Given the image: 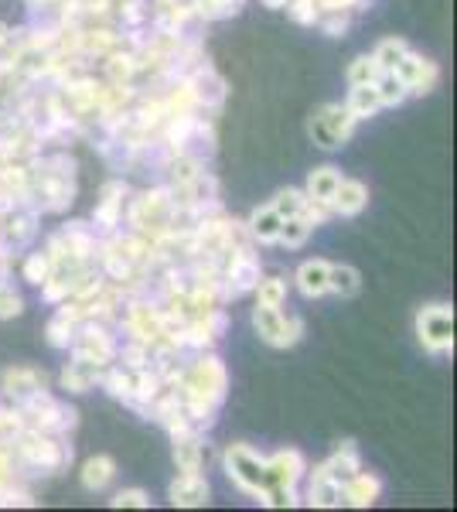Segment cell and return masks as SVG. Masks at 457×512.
Instances as JSON below:
<instances>
[{
    "label": "cell",
    "mask_w": 457,
    "mask_h": 512,
    "mask_svg": "<svg viewBox=\"0 0 457 512\" xmlns=\"http://www.w3.org/2000/svg\"><path fill=\"white\" fill-rule=\"evenodd\" d=\"M253 325H256V332H260L263 342L277 345V349H287V345H294L297 338H301V332H304V321L301 318H297V315L284 318V315H280V308H267V304H260V308H256Z\"/></svg>",
    "instance_id": "6da1fadb"
},
{
    "label": "cell",
    "mask_w": 457,
    "mask_h": 512,
    "mask_svg": "<svg viewBox=\"0 0 457 512\" xmlns=\"http://www.w3.org/2000/svg\"><path fill=\"white\" fill-rule=\"evenodd\" d=\"M352 123H355V117L348 110H342V106H324L318 117L311 120L314 144H321L324 151H331V147H338L348 134H352Z\"/></svg>",
    "instance_id": "7a4b0ae2"
},
{
    "label": "cell",
    "mask_w": 457,
    "mask_h": 512,
    "mask_svg": "<svg viewBox=\"0 0 457 512\" xmlns=\"http://www.w3.org/2000/svg\"><path fill=\"white\" fill-rule=\"evenodd\" d=\"M226 468L246 492H263V489H267V461H260L249 448H232L226 454Z\"/></svg>",
    "instance_id": "3957f363"
},
{
    "label": "cell",
    "mask_w": 457,
    "mask_h": 512,
    "mask_svg": "<svg viewBox=\"0 0 457 512\" xmlns=\"http://www.w3.org/2000/svg\"><path fill=\"white\" fill-rule=\"evenodd\" d=\"M417 328H420V342L427 345V349L437 352V349H447V345H451L454 318H451V311H447L444 304H434V308H427L417 318Z\"/></svg>",
    "instance_id": "277c9868"
},
{
    "label": "cell",
    "mask_w": 457,
    "mask_h": 512,
    "mask_svg": "<svg viewBox=\"0 0 457 512\" xmlns=\"http://www.w3.org/2000/svg\"><path fill=\"white\" fill-rule=\"evenodd\" d=\"M365 202H369V192H365V185H362V181H348V178L338 181L335 195H331V205H335L342 216H355V212H362Z\"/></svg>",
    "instance_id": "5b68a950"
},
{
    "label": "cell",
    "mask_w": 457,
    "mask_h": 512,
    "mask_svg": "<svg viewBox=\"0 0 457 512\" xmlns=\"http://www.w3.org/2000/svg\"><path fill=\"white\" fill-rule=\"evenodd\" d=\"M174 461H178L181 475H198V468H202V444H198L195 434H174Z\"/></svg>",
    "instance_id": "8992f818"
},
{
    "label": "cell",
    "mask_w": 457,
    "mask_h": 512,
    "mask_svg": "<svg viewBox=\"0 0 457 512\" xmlns=\"http://www.w3.org/2000/svg\"><path fill=\"white\" fill-rule=\"evenodd\" d=\"M171 502L174 506H202L209 502V485L202 482V475H181L171 485Z\"/></svg>",
    "instance_id": "52a82bcc"
},
{
    "label": "cell",
    "mask_w": 457,
    "mask_h": 512,
    "mask_svg": "<svg viewBox=\"0 0 457 512\" xmlns=\"http://www.w3.org/2000/svg\"><path fill=\"white\" fill-rule=\"evenodd\" d=\"M379 106L382 103H379V93H376V82H359V86L352 89V96H348L345 110L352 113L355 120H362V117H372Z\"/></svg>",
    "instance_id": "ba28073f"
},
{
    "label": "cell",
    "mask_w": 457,
    "mask_h": 512,
    "mask_svg": "<svg viewBox=\"0 0 457 512\" xmlns=\"http://www.w3.org/2000/svg\"><path fill=\"white\" fill-rule=\"evenodd\" d=\"M297 284H301V291L307 297H321L324 291H328V263L324 260L304 263V267L297 270Z\"/></svg>",
    "instance_id": "9c48e42d"
},
{
    "label": "cell",
    "mask_w": 457,
    "mask_h": 512,
    "mask_svg": "<svg viewBox=\"0 0 457 512\" xmlns=\"http://www.w3.org/2000/svg\"><path fill=\"white\" fill-rule=\"evenodd\" d=\"M4 386L11 396H21V400H28V396H35L45 390V376L31 373V369H11V373L4 376Z\"/></svg>",
    "instance_id": "30bf717a"
},
{
    "label": "cell",
    "mask_w": 457,
    "mask_h": 512,
    "mask_svg": "<svg viewBox=\"0 0 457 512\" xmlns=\"http://www.w3.org/2000/svg\"><path fill=\"white\" fill-rule=\"evenodd\" d=\"M342 495L352 506H369L372 499L379 495V482L372 475H362V472H355L348 482L342 485Z\"/></svg>",
    "instance_id": "8fae6325"
},
{
    "label": "cell",
    "mask_w": 457,
    "mask_h": 512,
    "mask_svg": "<svg viewBox=\"0 0 457 512\" xmlns=\"http://www.w3.org/2000/svg\"><path fill=\"white\" fill-rule=\"evenodd\" d=\"M96 379H99V369H96V362L82 359V355H79V359L72 362V366H69V369H65V373H62V383L69 386V390H76V393H86L89 386L96 383Z\"/></svg>",
    "instance_id": "7c38bea8"
},
{
    "label": "cell",
    "mask_w": 457,
    "mask_h": 512,
    "mask_svg": "<svg viewBox=\"0 0 457 512\" xmlns=\"http://www.w3.org/2000/svg\"><path fill=\"white\" fill-rule=\"evenodd\" d=\"M113 472H116L113 458H103V454H99V458H89L86 468H82V485H86L89 492H99L113 478Z\"/></svg>",
    "instance_id": "4fadbf2b"
},
{
    "label": "cell",
    "mask_w": 457,
    "mask_h": 512,
    "mask_svg": "<svg viewBox=\"0 0 457 512\" xmlns=\"http://www.w3.org/2000/svg\"><path fill=\"white\" fill-rule=\"evenodd\" d=\"M338 181H342V175H338L335 168H321V171H314L311 181H307V195H311L314 202H328V205H331V195H335Z\"/></svg>",
    "instance_id": "5bb4252c"
},
{
    "label": "cell",
    "mask_w": 457,
    "mask_h": 512,
    "mask_svg": "<svg viewBox=\"0 0 457 512\" xmlns=\"http://www.w3.org/2000/svg\"><path fill=\"white\" fill-rule=\"evenodd\" d=\"M280 222H284V219H280L277 212H273V205H270V209H260L253 219H249V233L260 239V243H273L277 233H280Z\"/></svg>",
    "instance_id": "9a60e30c"
},
{
    "label": "cell",
    "mask_w": 457,
    "mask_h": 512,
    "mask_svg": "<svg viewBox=\"0 0 457 512\" xmlns=\"http://www.w3.org/2000/svg\"><path fill=\"white\" fill-rule=\"evenodd\" d=\"M362 287L359 280V270L352 267H328V291L342 294V297H352L355 291Z\"/></svg>",
    "instance_id": "2e32d148"
},
{
    "label": "cell",
    "mask_w": 457,
    "mask_h": 512,
    "mask_svg": "<svg viewBox=\"0 0 457 512\" xmlns=\"http://www.w3.org/2000/svg\"><path fill=\"white\" fill-rule=\"evenodd\" d=\"M376 93L382 106H396V103H403V96H406V82L396 76V72H379Z\"/></svg>",
    "instance_id": "e0dca14e"
},
{
    "label": "cell",
    "mask_w": 457,
    "mask_h": 512,
    "mask_svg": "<svg viewBox=\"0 0 457 512\" xmlns=\"http://www.w3.org/2000/svg\"><path fill=\"white\" fill-rule=\"evenodd\" d=\"M406 55V41H400V38H386L382 45L376 48V65H379V72H393L396 69V62H400Z\"/></svg>",
    "instance_id": "ac0fdd59"
},
{
    "label": "cell",
    "mask_w": 457,
    "mask_h": 512,
    "mask_svg": "<svg viewBox=\"0 0 457 512\" xmlns=\"http://www.w3.org/2000/svg\"><path fill=\"white\" fill-rule=\"evenodd\" d=\"M307 236H311V222H307L304 216H290V219L280 222L277 239H280L284 246H301Z\"/></svg>",
    "instance_id": "d6986e66"
},
{
    "label": "cell",
    "mask_w": 457,
    "mask_h": 512,
    "mask_svg": "<svg viewBox=\"0 0 457 512\" xmlns=\"http://www.w3.org/2000/svg\"><path fill=\"white\" fill-rule=\"evenodd\" d=\"M72 321H76V315L65 308L62 315H58L52 325H48V342H52L55 349H65V345L72 342Z\"/></svg>",
    "instance_id": "ffe728a7"
},
{
    "label": "cell",
    "mask_w": 457,
    "mask_h": 512,
    "mask_svg": "<svg viewBox=\"0 0 457 512\" xmlns=\"http://www.w3.org/2000/svg\"><path fill=\"white\" fill-rule=\"evenodd\" d=\"M304 192H297V188H287V192L277 195V202H273V212H277L280 219H290V216H301L304 209Z\"/></svg>",
    "instance_id": "44dd1931"
},
{
    "label": "cell",
    "mask_w": 457,
    "mask_h": 512,
    "mask_svg": "<svg viewBox=\"0 0 457 512\" xmlns=\"http://www.w3.org/2000/svg\"><path fill=\"white\" fill-rule=\"evenodd\" d=\"M256 287H260V304H267V308H280L287 297V284L280 277H270V280H256Z\"/></svg>",
    "instance_id": "7402d4cb"
},
{
    "label": "cell",
    "mask_w": 457,
    "mask_h": 512,
    "mask_svg": "<svg viewBox=\"0 0 457 512\" xmlns=\"http://www.w3.org/2000/svg\"><path fill=\"white\" fill-rule=\"evenodd\" d=\"M48 274H52V260H48L45 253H31L28 263H24V277H28L31 284H45Z\"/></svg>",
    "instance_id": "603a6c76"
},
{
    "label": "cell",
    "mask_w": 457,
    "mask_h": 512,
    "mask_svg": "<svg viewBox=\"0 0 457 512\" xmlns=\"http://www.w3.org/2000/svg\"><path fill=\"white\" fill-rule=\"evenodd\" d=\"M348 79H352V86H359V82H376V79H379V65H376V59H372V55H362V59L352 65Z\"/></svg>",
    "instance_id": "cb8c5ba5"
},
{
    "label": "cell",
    "mask_w": 457,
    "mask_h": 512,
    "mask_svg": "<svg viewBox=\"0 0 457 512\" xmlns=\"http://www.w3.org/2000/svg\"><path fill=\"white\" fill-rule=\"evenodd\" d=\"M287 11H290V18H294L297 24H314V21H318V7H314V0H294Z\"/></svg>",
    "instance_id": "d4e9b609"
},
{
    "label": "cell",
    "mask_w": 457,
    "mask_h": 512,
    "mask_svg": "<svg viewBox=\"0 0 457 512\" xmlns=\"http://www.w3.org/2000/svg\"><path fill=\"white\" fill-rule=\"evenodd\" d=\"M14 315H21V297L0 284V318H14Z\"/></svg>",
    "instance_id": "484cf974"
},
{
    "label": "cell",
    "mask_w": 457,
    "mask_h": 512,
    "mask_svg": "<svg viewBox=\"0 0 457 512\" xmlns=\"http://www.w3.org/2000/svg\"><path fill=\"white\" fill-rule=\"evenodd\" d=\"M113 506H137V509H144V506H151V502H147V492L130 489V492H120V495H116Z\"/></svg>",
    "instance_id": "4316f807"
},
{
    "label": "cell",
    "mask_w": 457,
    "mask_h": 512,
    "mask_svg": "<svg viewBox=\"0 0 457 512\" xmlns=\"http://www.w3.org/2000/svg\"><path fill=\"white\" fill-rule=\"evenodd\" d=\"M345 28H348V21H345V18H331L328 24H324V31H328L331 38H338V35H342Z\"/></svg>",
    "instance_id": "83f0119b"
},
{
    "label": "cell",
    "mask_w": 457,
    "mask_h": 512,
    "mask_svg": "<svg viewBox=\"0 0 457 512\" xmlns=\"http://www.w3.org/2000/svg\"><path fill=\"white\" fill-rule=\"evenodd\" d=\"M267 7H287V0H263Z\"/></svg>",
    "instance_id": "f1b7e54d"
},
{
    "label": "cell",
    "mask_w": 457,
    "mask_h": 512,
    "mask_svg": "<svg viewBox=\"0 0 457 512\" xmlns=\"http://www.w3.org/2000/svg\"><path fill=\"white\" fill-rule=\"evenodd\" d=\"M4 38H7V28H4V24H0V45H4Z\"/></svg>",
    "instance_id": "f546056e"
}]
</instances>
